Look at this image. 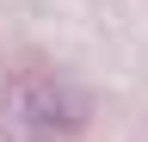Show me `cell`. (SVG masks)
Instances as JSON below:
<instances>
[{"label":"cell","instance_id":"1","mask_svg":"<svg viewBox=\"0 0 148 142\" xmlns=\"http://www.w3.org/2000/svg\"><path fill=\"white\" fill-rule=\"evenodd\" d=\"M86 123V93L43 56L0 62V142H68Z\"/></svg>","mask_w":148,"mask_h":142}]
</instances>
